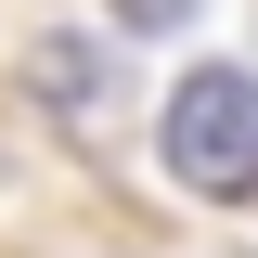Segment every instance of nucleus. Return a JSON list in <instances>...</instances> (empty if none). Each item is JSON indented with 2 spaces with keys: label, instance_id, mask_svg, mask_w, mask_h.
<instances>
[{
  "label": "nucleus",
  "instance_id": "1",
  "mask_svg": "<svg viewBox=\"0 0 258 258\" xmlns=\"http://www.w3.org/2000/svg\"><path fill=\"white\" fill-rule=\"evenodd\" d=\"M168 181L207 207H258V78L245 64H194L168 91Z\"/></svg>",
  "mask_w": 258,
  "mask_h": 258
},
{
  "label": "nucleus",
  "instance_id": "2",
  "mask_svg": "<svg viewBox=\"0 0 258 258\" xmlns=\"http://www.w3.org/2000/svg\"><path fill=\"white\" fill-rule=\"evenodd\" d=\"M39 91H52V116L103 129V116H116V64H103V52H78V39H39Z\"/></svg>",
  "mask_w": 258,
  "mask_h": 258
},
{
  "label": "nucleus",
  "instance_id": "3",
  "mask_svg": "<svg viewBox=\"0 0 258 258\" xmlns=\"http://www.w3.org/2000/svg\"><path fill=\"white\" fill-rule=\"evenodd\" d=\"M116 26H194V0H116Z\"/></svg>",
  "mask_w": 258,
  "mask_h": 258
}]
</instances>
